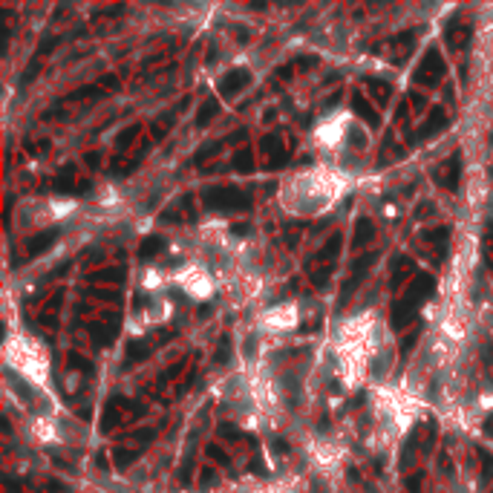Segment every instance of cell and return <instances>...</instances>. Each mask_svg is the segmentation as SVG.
<instances>
[{
	"mask_svg": "<svg viewBox=\"0 0 493 493\" xmlns=\"http://www.w3.org/2000/svg\"><path fill=\"white\" fill-rule=\"evenodd\" d=\"M335 176L329 171H309L297 176V182L288 185L286 194L294 191V199H288V211L294 214H314V211H326L338 199V188H335Z\"/></svg>",
	"mask_w": 493,
	"mask_h": 493,
	"instance_id": "obj_1",
	"label": "cell"
}]
</instances>
